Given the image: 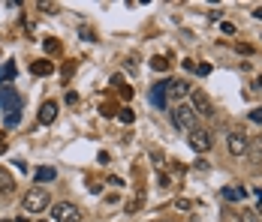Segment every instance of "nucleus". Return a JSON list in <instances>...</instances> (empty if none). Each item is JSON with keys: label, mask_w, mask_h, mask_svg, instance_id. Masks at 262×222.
<instances>
[{"label": "nucleus", "mask_w": 262, "mask_h": 222, "mask_svg": "<svg viewBox=\"0 0 262 222\" xmlns=\"http://www.w3.org/2000/svg\"><path fill=\"white\" fill-rule=\"evenodd\" d=\"M172 120L175 126L181 129V132H193V129H199V117H196V111L190 108V105H178V108H172Z\"/></svg>", "instance_id": "f257e3e1"}, {"label": "nucleus", "mask_w": 262, "mask_h": 222, "mask_svg": "<svg viewBox=\"0 0 262 222\" xmlns=\"http://www.w3.org/2000/svg\"><path fill=\"white\" fill-rule=\"evenodd\" d=\"M49 204H52V198H49L46 189H39V186H36V189H30V192L25 195V210H27V213H42Z\"/></svg>", "instance_id": "f03ea898"}, {"label": "nucleus", "mask_w": 262, "mask_h": 222, "mask_svg": "<svg viewBox=\"0 0 262 222\" xmlns=\"http://www.w3.org/2000/svg\"><path fill=\"white\" fill-rule=\"evenodd\" d=\"M0 108H6V114H18L21 108V96L12 84H0Z\"/></svg>", "instance_id": "7ed1b4c3"}, {"label": "nucleus", "mask_w": 262, "mask_h": 222, "mask_svg": "<svg viewBox=\"0 0 262 222\" xmlns=\"http://www.w3.org/2000/svg\"><path fill=\"white\" fill-rule=\"evenodd\" d=\"M190 99H193V111H196V117H214V102L205 90H190Z\"/></svg>", "instance_id": "20e7f679"}, {"label": "nucleus", "mask_w": 262, "mask_h": 222, "mask_svg": "<svg viewBox=\"0 0 262 222\" xmlns=\"http://www.w3.org/2000/svg\"><path fill=\"white\" fill-rule=\"evenodd\" d=\"M226 147L232 156H244L247 147H250V141H247V132L244 129H235V132H229V138H226Z\"/></svg>", "instance_id": "39448f33"}, {"label": "nucleus", "mask_w": 262, "mask_h": 222, "mask_svg": "<svg viewBox=\"0 0 262 222\" xmlns=\"http://www.w3.org/2000/svg\"><path fill=\"white\" fill-rule=\"evenodd\" d=\"M54 219L57 222H81V213L73 201H60V204H54Z\"/></svg>", "instance_id": "423d86ee"}, {"label": "nucleus", "mask_w": 262, "mask_h": 222, "mask_svg": "<svg viewBox=\"0 0 262 222\" xmlns=\"http://www.w3.org/2000/svg\"><path fill=\"white\" fill-rule=\"evenodd\" d=\"M187 141H190V147L196 150V153H208L211 150V132L199 126V129H193V132L187 135Z\"/></svg>", "instance_id": "0eeeda50"}, {"label": "nucleus", "mask_w": 262, "mask_h": 222, "mask_svg": "<svg viewBox=\"0 0 262 222\" xmlns=\"http://www.w3.org/2000/svg\"><path fill=\"white\" fill-rule=\"evenodd\" d=\"M190 90H193V87H190V84H187L184 78H175V81H166V93H169L172 99H184V96H190Z\"/></svg>", "instance_id": "6e6552de"}, {"label": "nucleus", "mask_w": 262, "mask_h": 222, "mask_svg": "<svg viewBox=\"0 0 262 222\" xmlns=\"http://www.w3.org/2000/svg\"><path fill=\"white\" fill-rule=\"evenodd\" d=\"M54 117H57V102H42V108H39V124L42 126H49V124H54Z\"/></svg>", "instance_id": "1a4fd4ad"}, {"label": "nucleus", "mask_w": 262, "mask_h": 222, "mask_svg": "<svg viewBox=\"0 0 262 222\" xmlns=\"http://www.w3.org/2000/svg\"><path fill=\"white\" fill-rule=\"evenodd\" d=\"M151 102H154L157 108H166V81L154 84V90H151Z\"/></svg>", "instance_id": "9d476101"}, {"label": "nucleus", "mask_w": 262, "mask_h": 222, "mask_svg": "<svg viewBox=\"0 0 262 222\" xmlns=\"http://www.w3.org/2000/svg\"><path fill=\"white\" fill-rule=\"evenodd\" d=\"M244 195H247L244 186H223V198H229V201H244Z\"/></svg>", "instance_id": "9b49d317"}, {"label": "nucleus", "mask_w": 262, "mask_h": 222, "mask_svg": "<svg viewBox=\"0 0 262 222\" xmlns=\"http://www.w3.org/2000/svg\"><path fill=\"white\" fill-rule=\"evenodd\" d=\"M15 189V180H12V174L6 171V168H0V192H12Z\"/></svg>", "instance_id": "f8f14e48"}, {"label": "nucleus", "mask_w": 262, "mask_h": 222, "mask_svg": "<svg viewBox=\"0 0 262 222\" xmlns=\"http://www.w3.org/2000/svg\"><path fill=\"white\" fill-rule=\"evenodd\" d=\"M12 78H15V63L9 60V63H3V66H0V84H9Z\"/></svg>", "instance_id": "ddd939ff"}, {"label": "nucleus", "mask_w": 262, "mask_h": 222, "mask_svg": "<svg viewBox=\"0 0 262 222\" xmlns=\"http://www.w3.org/2000/svg\"><path fill=\"white\" fill-rule=\"evenodd\" d=\"M244 156H247L253 165H262V141H256L253 147H247V153H244Z\"/></svg>", "instance_id": "4468645a"}, {"label": "nucleus", "mask_w": 262, "mask_h": 222, "mask_svg": "<svg viewBox=\"0 0 262 222\" xmlns=\"http://www.w3.org/2000/svg\"><path fill=\"white\" fill-rule=\"evenodd\" d=\"M54 168L52 165H39V168H36V180H39V183H49V180H54Z\"/></svg>", "instance_id": "2eb2a0df"}, {"label": "nucleus", "mask_w": 262, "mask_h": 222, "mask_svg": "<svg viewBox=\"0 0 262 222\" xmlns=\"http://www.w3.org/2000/svg\"><path fill=\"white\" fill-rule=\"evenodd\" d=\"M30 72L33 75H49L52 72V60H36V63L30 66Z\"/></svg>", "instance_id": "dca6fc26"}, {"label": "nucleus", "mask_w": 262, "mask_h": 222, "mask_svg": "<svg viewBox=\"0 0 262 222\" xmlns=\"http://www.w3.org/2000/svg\"><path fill=\"white\" fill-rule=\"evenodd\" d=\"M151 66H154L157 72H166V69H169V60H166V57H151Z\"/></svg>", "instance_id": "f3484780"}, {"label": "nucleus", "mask_w": 262, "mask_h": 222, "mask_svg": "<svg viewBox=\"0 0 262 222\" xmlns=\"http://www.w3.org/2000/svg\"><path fill=\"white\" fill-rule=\"evenodd\" d=\"M238 222H259V216H256L253 210H241V219Z\"/></svg>", "instance_id": "a211bd4d"}, {"label": "nucleus", "mask_w": 262, "mask_h": 222, "mask_svg": "<svg viewBox=\"0 0 262 222\" xmlns=\"http://www.w3.org/2000/svg\"><path fill=\"white\" fill-rule=\"evenodd\" d=\"M121 120H124V124H133V111H130V108H124V111H121Z\"/></svg>", "instance_id": "6ab92c4d"}, {"label": "nucleus", "mask_w": 262, "mask_h": 222, "mask_svg": "<svg viewBox=\"0 0 262 222\" xmlns=\"http://www.w3.org/2000/svg\"><path fill=\"white\" fill-rule=\"evenodd\" d=\"M18 117L21 114H6V126H18Z\"/></svg>", "instance_id": "aec40b11"}, {"label": "nucleus", "mask_w": 262, "mask_h": 222, "mask_svg": "<svg viewBox=\"0 0 262 222\" xmlns=\"http://www.w3.org/2000/svg\"><path fill=\"white\" fill-rule=\"evenodd\" d=\"M250 120H253V124H262V108H256V111H250Z\"/></svg>", "instance_id": "412c9836"}, {"label": "nucleus", "mask_w": 262, "mask_h": 222, "mask_svg": "<svg viewBox=\"0 0 262 222\" xmlns=\"http://www.w3.org/2000/svg\"><path fill=\"white\" fill-rule=\"evenodd\" d=\"M196 72H199V75H211V66H208V63H199V66H196Z\"/></svg>", "instance_id": "4be33fe9"}, {"label": "nucleus", "mask_w": 262, "mask_h": 222, "mask_svg": "<svg viewBox=\"0 0 262 222\" xmlns=\"http://www.w3.org/2000/svg\"><path fill=\"white\" fill-rule=\"evenodd\" d=\"M3 147H6V141H3V135H0V150H3Z\"/></svg>", "instance_id": "5701e85b"}, {"label": "nucleus", "mask_w": 262, "mask_h": 222, "mask_svg": "<svg viewBox=\"0 0 262 222\" xmlns=\"http://www.w3.org/2000/svg\"><path fill=\"white\" fill-rule=\"evenodd\" d=\"M253 15H256V18H262V9H256V12H253Z\"/></svg>", "instance_id": "b1692460"}, {"label": "nucleus", "mask_w": 262, "mask_h": 222, "mask_svg": "<svg viewBox=\"0 0 262 222\" xmlns=\"http://www.w3.org/2000/svg\"><path fill=\"white\" fill-rule=\"evenodd\" d=\"M256 84H259V87H262V75H259V81H256Z\"/></svg>", "instance_id": "393cba45"}, {"label": "nucleus", "mask_w": 262, "mask_h": 222, "mask_svg": "<svg viewBox=\"0 0 262 222\" xmlns=\"http://www.w3.org/2000/svg\"><path fill=\"white\" fill-rule=\"evenodd\" d=\"M259 213H262V198H259Z\"/></svg>", "instance_id": "a878e982"}, {"label": "nucleus", "mask_w": 262, "mask_h": 222, "mask_svg": "<svg viewBox=\"0 0 262 222\" xmlns=\"http://www.w3.org/2000/svg\"><path fill=\"white\" fill-rule=\"evenodd\" d=\"M15 222H25V216H21V219H15Z\"/></svg>", "instance_id": "bb28decb"}]
</instances>
